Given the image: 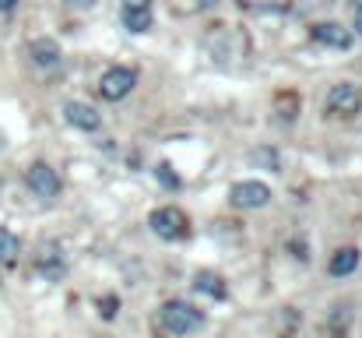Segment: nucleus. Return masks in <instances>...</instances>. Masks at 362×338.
I'll return each instance as SVG.
<instances>
[{"label":"nucleus","mask_w":362,"mask_h":338,"mask_svg":"<svg viewBox=\"0 0 362 338\" xmlns=\"http://www.w3.org/2000/svg\"><path fill=\"white\" fill-rule=\"evenodd\" d=\"M352 11H362V0H352Z\"/></svg>","instance_id":"obj_23"},{"label":"nucleus","mask_w":362,"mask_h":338,"mask_svg":"<svg viewBox=\"0 0 362 338\" xmlns=\"http://www.w3.org/2000/svg\"><path fill=\"white\" fill-rule=\"evenodd\" d=\"M64 120L78 130H99L103 127V113L88 103H64Z\"/></svg>","instance_id":"obj_10"},{"label":"nucleus","mask_w":362,"mask_h":338,"mask_svg":"<svg viewBox=\"0 0 362 338\" xmlns=\"http://www.w3.org/2000/svg\"><path fill=\"white\" fill-rule=\"evenodd\" d=\"M148 225H151V232L158 236V240H183L187 232H190V222H187V215L180 212V208H173V205H165V208H155L151 215H148Z\"/></svg>","instance_id":"obj_2"},{"label":"nucleus","mask_w":362,"mask_h":338,"mask_svg":"<svg viewBox=\"0 0 362 338\" xmlns=\"http://www.w3.org/2000/svg\"><path fill=\"white\" fill-rule=\"evenodd\" d=\"M18 7V0H0V14H11Z\"/></svg>","instance_id":"obj_18"},{"label":"nucleus","mask_w":362,"mask_h":338,"mask_svg":"<svg viewBox=\"0 0 362 338\" xmlns=\"http://www.w3.org/2000/svg\"><path fill=\"white\" fill-rule=\"evenodd\" d=\"M310 35L327 50H349L352 46V28H345L341 21H317L310 28Z\"/></svg>","instance_id":"obj_6"},{"label":"nucleus","mask_w":362,"mask_h":338,"mask_svg":"<svg viewBox=\"0 0 362 338\" xmlns=\"http://www.w3.org/2000/svg\"><path fill=\"white\" fill-rule=\"evenodd\" d=\"M155 176H158V180H162V184H165L169 191H176V187H180V180L173 176V166H169V162H162V166L155 169Z\"/></svg>","instance_id":"obj_15"},{"label":"nucleus","mask_w":362,"mask_h":338,"mask_svg":"<svg viewBox=\"0 0 362 338\" xmlns=\"http://www.w3.org/2000/svg\"><path fill=\"white\" fill-rule=\"evenodd\" d=\"M25 184H28V191L35 194V198H42V201H57L60 198V176H57V169L53 166H46V162H32L28 166V173H25Z\"/></svg>","instance_id":"obj_4"},{"label":"nucleus","mask_w":362,"mask_h":338,"mask_svg":"<svg viewBox=\"0 0 362 338\" xmlns=\"http://www.w3.org/2000/svg\"><path fill=\"white\" fill-rule=\"evenodd\" d=\"M194 289L204 293V296H211V300H226V293H229V289H226V278L215 275V271H197Z\"/></svg>","instance_id":"obj_13"},{"label":"nucleus","mask_w":362,"mask_h":338,"mask_svg":"<svg viewBox=\"0 0 362 338\" xmlns=\"http://www.w3.org/2000/svg\"><path fill=\"white\" fill-rule=\"evenodd\" d=\"M117 307H120V300H117V296H106V300H99V317L113 321V317H117Z\"/></svg>","instance_id":"obj_16"},{"label":"nucleus","mask_w":362,"mask_h":338,"mask_svg":"<svg viewBox=\"0 0 362 338\" xmlns=\"http://www.w3.org/2000/svg\"><path fill=\"white\" fill-rule=\"evenodd\" d=\"M28 57H32V64L35 67H42V71H53V67H60V43L57 39H32L28 43Z\"/></svg>","instance_id":"obj_9"},{"label":"nucleus","mask_w":362,"mask_h":338,"mask_svg":"<svg viewBox=\"0 0 362 338\" xmlns=\"http://www.w3.org/2000/svg\"><path fill=\"white\" fill-rule=\"evenodd\" d=\"M151 7H123V28L134 32V35H144L151 32Z\"/></svg>","instance_id":"obj_12"},{"label":"nucleus","mask_w":362,"mask_h":338,"mask_svg":"<svg viewBox=\"0 0 362 338\" xmlns=\"http://www.w3.org/2000/svg\"><path fill=\"white\" fill-rule=\"evenodd\" d=\"M71 4H78V7H92V0H71Z\"/></svg>","instance_id":"obj_22"},{"label":"nucleus","mask_w":362,"mask_h":338,"mask_svg":"<svg viewBox=\"0 0 362 338\" xmlns=\"http://www.w3.org/2000/svg\"><path fill=\"white\" fill-rule=\"evenodd\" d=\"M324 110L331 113V116H356V113H362V89L352 85V81H338L327 92Z\"/></svg>","instance_id":"obj_3"},{"label":"nucleus","mask_w":362,"mask_h":338,"mask_svg":"<svg viewBox=\"0 0 362 338\" xmlns=\"http://www.w3.org/2000/svg\"><path fill=\"white\" fill-rule=\"evenodd\" d=\"M352 28H356V32L362 35V11H356V25H352Z\"/></svg>","instance_id":"obj_20"},{"label":"nucleus","mask_w":362,"mask_h":338,"mask_svg":"<svg viewBox=\"0 0 362 338\" xmlns=\"http://www.w3.org/2000/svg\"><path fill=\"white\" fill-rule=\"evenodd\" d=\"M257 162H267L271 169H278V152H271V148H260V152H257Z\"/></svg>","instance_id":"obj_17"},{"label":"nucleus","mask_w":362,"mask_h":338,"mask_svg":"<svg viewBox=\"0 0 362 338\" xmlns=\"http://www.w3.org/2000/svg\"><path fill=\"white\" fill-rule=\"evenodd\" d=\"M362 254L356 250V247H341L334 257H331V264H327V271L334 275V278H345V275H352L356 268H359Z\"/></svg>","instance_id":"obj_11"},{"label":"nucleus","mask_w":362,"mask_h":338,"mask_svg":"<svg viewBox=\"0 0 362 338\" xmlns=\"http://www.w3.org/2000/svg\"><path fill=\"white\" fill-rule=\"evenodd\" d=\"M35 268H39V275H46V282H60L64 271H67L60 247L57 243H42L39 247V257H35Z\"/></svg>","instance_id":"obj_8"},{"label":"nucleus","mask_w":362,"mask_h":338,"mask_svg":"<svg viewBox=\"0 0 362 338\" xmlns=\"http://www.w3.org/2000/svg\"><path fill=\"white\" fill-rule=\"evenodd\" d=\"M18 254H21V240H18L7 225H0V264L11 268V264L18 261Z\"/></svg>","instance_id":"obj_14"},{"label":"nucleus","mask_w":362,"mask_h":338,"mask_svg":"<svg viewBox=\"0 0 362 338\" xmlns=\"http://www.w3.org/2000/svg\"><path fill=\"white\" fill-rule=\"evenodd\" d=\"M229 198H233L236 208H264V205L271 201V191H267L260 180H243V184H236V187L229 191Z\"/></svg>","instance_id":"obj_7"},{"label":"nucleus","mask_w":362,"mask_h":338,"mask_svg":"<svg viewBox=\"0 0 362 338\" xmlns=\"http://www.w3.org/2000/svg\"><path fill=\"white\" fill-rule=\"evenodd\" d=\"M134 85H137V71H130V67H110L99 78V96L106 103H120V99H127L134 92Z\"/></svg>","instance_id":"obj_5"},{"label":"nucleus","mask_w":362,"mask_h":338,"mask_svg":"<svg viewBox=\"0 0 362 338\" xmlns=\"http://www.w3.org/2000/svg\"><path fill=\"white\" fill-rule=\"evenodd\" d=\"M218 0H197V7H215Z\"/></svg>","instance_id":"obj_21"},{"label":"nucleus","mask_w":362,"mask_h":338,"mask_svg":"<svg viewBox=\"0 0 362 338\" xmlns=\"http://www.w3.org/2000/svg\"><path fill=\"white\" fill-rule=\"evenodd\" d=\"M123 7H151V0H123Z\"/></svg>","instance_id":"obj_19"},{"label":"nucleus","mask_w":362,"mask_h":338,"mask_svg":"<svg viewBox=\"0 0 362 338\" xmlns=\"http://www.w3.org/2000/svg\"><path fill=\"white\" fill-rule=\"evenodd\" d=\"M158 321H162V328L169 332V335H197L201 328H204V314L194 307V303H187V300H169V303H162V310H158Z\"/></svg>","instance_id":"obj_1"}]
</instances>
